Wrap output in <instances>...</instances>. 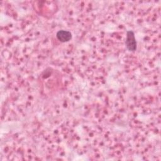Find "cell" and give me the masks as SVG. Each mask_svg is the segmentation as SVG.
Wrapping results in <instances>:
<instances>
[{"mask_svg": "<svg viewBox=\"0 0 161 161\" xmlns=\"http://www.w3.org/2000/svg\"><path fill=\"white\" fill-rule=\"evenodd\" d=\"M125 45L126 48L130 52H135L136 50L137 43L135 36V34L133 31H127Z\"/></svg>", "mask_w": 161, "mask_h": 161, "instance_id": "cell-1", "label": "cell"}, {"mask_svg": "<svg viewBox=\"0 0 161 161\" xmlns=\"http://www.w3.org/2000/svg\"><path fill=\"white\" fill-rule=\"evenodd\" d=\"M56 36L57 39L61 42H67L72 38V33L67 30H61L57 32Z\"/></svg>", "mask_w": 161, "mask_h": 161, "instance_id": "cell-2", "label": "cell"}]
</instances>
